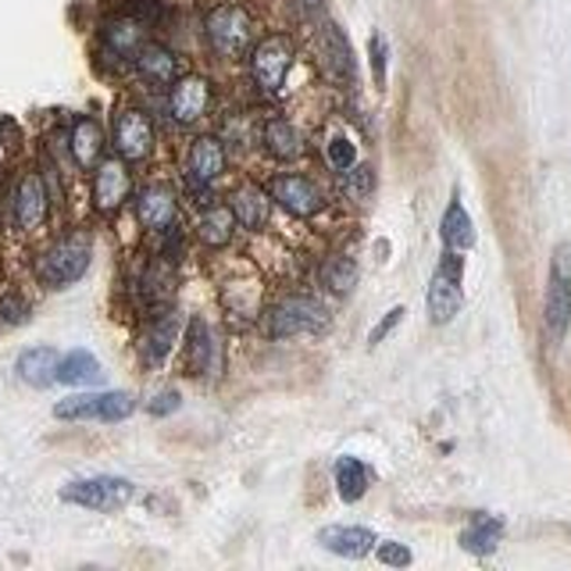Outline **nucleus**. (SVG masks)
<instances>
[{
	"label": "nucleus",
	"mask_w": 571,
	"mask_h": 571,
	"mask_svg": "<svg viewBox=\"0 0 571 571\" xmlns=\"http://www.w3.org/2000/svg\"><path fill=\"white\" fill-rule=\"evenodd\" d=\"M90 261H93V240L86 232H69L40 253L37 279L46 290H69L72 282L86 276Z\"/></svg>",
	"instance_id": "f257e3e1"
},
{
	"label": "nucleus",
	"mask_w": 571,
	"mask_h": 571,
	"mask_svg": "<svg viewBox=\"0 0 571 571\" xmlns=\"http://www.w3.org/2000/svg\"><path fill=\"white\" fill-rule=\"evenodd\" d=\"M329 325V308L319 297H282L279 304L268 308L264 332L272 340H293V336H314Z\"/></svg>",
	"instance_id": "f03ea898"
},
{
	"label": "nucleus",
	"mask_w": 571,
	"mask_h": 571,
	"mask_svg": "<svg viewBox=\"0 0 571 571\" xmlns=\"http://www.w3.org/2000/svg\"><path fill=\"white\" fill-rule=\"evenodd\" d=\"M543 329L550 343H561L571 329V247L558 243L547 272V297H543Z\"/></svg>",
	"instance_id": "7ed1b4c3"
},
{
	"label": "nucleus",
	"mask_w": 571,
	"mask_h": 571,
	"mask_svg": "<svg viewBox=\"0 0 571 571\" xmlns=\"http://www.w3.org/2000/svg\"><path fill=\"white\" fill-rule=\"evenodd\" d=\"M461 282H465V258L457 250H443L436 272L428 279V293H425V308L433 325H447L457 319V311L465 304Z\"/></svg>",
	"instance_id": "20e7f679"
},
{
	"label": "nucleus",
	"mask_w": 571,
	"mask_h": 571,
	"mask_svg": "<svg viewBox=\"0 0 571 571\" xmlns=\"http://www.w3.org/2000/svg\"><path fill=\"white\" fill-rule=\"evenodd\" d=\"M136 497V486L122 475H90V479H75L61 489V500L86 507V511L97 515H115L122 507H129Z\"/></svg>",
	"instance_id": "39448f33"
},
{
	"label": "nucleus",
	"mask_w": 571,
	"mask_h": 571,
	"mask_svg": "<svg viewBox=\"0 0 571 571\" xmlns=\"http://www.w3.org/2000/svg\"><path fill=\"white\" fill-rule=\"evenodd\" d=\"M204 37L218 58H243L253 40V19L240 4H218L204 19Z\"/></svg>",
	"instance_id": "423d86ee"
},
{
	"label": "nucleus",
	"mask_w": 571,
	"mask_h": 571,
	"mask_svg": "<svg viewBox=\"0 0 571 571\" xmlns=\"http://www.w3.org/2000/svg\"><path fill=\"white\" fill-rule=\"evenodd\" d=\"M136 411V401L129 393L122 390H104V393H79L61 401L54 407V418L61 422H104V425H115L125 422Z\"/></svg>",
	"instance_id": "0eeeda50"
},
{
	"label": "nucleus",
	"mask_w": 571,
	"mask_h": 571,
	"mask_svg": "<svg viewBox=\"0 0 571 571\" xmlns=\"http://www.w3.org/2000/svg\"><path fill=\"white\" fill-rule=\"evenodd\" d=\"M293 58H297V51L286 37H264L250 51L253 86H258L261 93H268V97H276V93L282 90V83H286V75H290V69H293Z\"/></svg>",
	"instance_id": "6e6552de"
},
{
	"label": "nucleus",
	"mask_w": 571,
	"mask_h": 571,
	"mask_svg": "<svg viewBox=\"0 0 571 571\" xmlns=\"http://www.w3.org/2000/svg\"><path fill=\"white\" fill-rule=\"evenodd\" d=\"M111 143L122 162H147L154 150V125L139 107H118L111 122Z\"/></svg>",
	"instance_id": "1a4fd4ad"
},
{
	"label": "nucleus",
	"mask_w": 571,
	"mask_h": 571,
	"mask_svg": "<svg viewBox=\"0 0 571 571\" xmlns=\"http://www.w3.org/2000/svg\"><path fill=\"white\" fill-rule=\"evenodd\" d=\"M133 194V176H129V162L122 157H104V162L93 168V204L104 215H115L125 200Z\"/></svg>",
	"instance_id": "9d476101"
},
{
	"label": "nucleus",
	"mask_w": 571,
	"mask_h": 571,
	"mask_svg": "<svg viewBox=\"0 0 571 571\" xmlns=\"http://www.w3.org/2000/svg\"><path fill=\"white\" fill-rule=\"evenodd\" d=\"M211 83L204 75H179L168 93V115L176 125H197L208 115Z\"/></svg>",
	"instance_id": "9b49d317"
},
{
	"label": "nucleus",
	"mask_w": 571,
	"mask_h": 571,
	"mask_svg": "<svg viewBox=\"0 0 571 571\" xmlns=\"http://www.w3.org/2000/svg\"><path fill=\"white\" fill-rule=\"evenodd\" d=\"M268 194L279 204L282 211H290L297 218H311L322 211V189L314 186L308 176H297V172H286V176H276L272 186H268Z\"/></svg>",
	"instance_id": "f8f14e48"
},
{
	"label": "nucleus",
	"mask_w": 571,
	"mask_h": 571,
	"mask_svg": "<svg viewBox=\"0 0 571 571\" xmlns=\"http://www.w3.org/2000/svg\"><path fill=\"white\" fill-rule=\"evenodd\" d=\"M136 218L143 229L154 232H172L179 221V204H176V189L165 183H150L136 194Z\"/></svg>",
	"instance_id": "ddd939ff"
},
{
	"label": "nucleus",
	"mask_w": 571,
	"mask_h": 571,
	"mask_svg": "<svg viewBox=\"0 0 571 571\" xmlns=\"http://www.w3.org/2000/svg\"><path fill=\"white\" fill-rule=\"evenodd\" d=\"M46 211H51V197H46V183L40 179V172H25L14 186V204H11V215H14V226L22 232H33L46 221Z\"/></svg>",
	"instance_id": "4468645a"
},
{
	"label": "nucleus",
	"mask_w": 571,
	"mask_h": 571,
	"mask_svg": "<svg viewBox=\"0 0 571 571\" xmlns=\"http://www.w3.org/2000/svg\"><path fill=\"white\" fill-rule=\"evenodd\" d=\"M179 332H183L179 311H162L157 319H150V325L143 329L139 336V361L147 364V368H157V364L172 354V346L179 343Z\"/></svg>",
	"instance_id": "2eb2a0df"
},
{
	"label": "nucleus",
	"mask_w": 571,
	"mask_h": 571,
	"mask_svg": "<svg viewBox=\"0 0 571 571\" xmlns=\"http://www.w3.org/2000/svg\"><path fill=\"white\" fill-rule=\"evenodd\" d=\"M226 172V147L218 136H197L186 154V179L194 189H208Z\"/></svg>",
	"instance_id": "dca6fc26"
},
{
	"label": "nucleus",
	"mask_w": 571,
	"mask_h": 571,
	"mask_svg": "<svg viewBox=\"0 0 571 571\" xmlns=\"http://www.w3.org/2000/svg\"><path fill=\"white\" fill-rule=\"evenodd\" d=\"M319 54H322V69L329 72V79L336 83H354V51H351V40L336 25V22H325L322 33H319Z\"/></svg>",
	"instance_id": "f3484780"
},
{
	"label": "nucleus",
	"mask_w": 571,
	"mask_h": 571,
	"mask_svg": "<svg viewBox=\"0 0 571 571\" xmlns=\"http://www.w3.org/2000/svg\"><path fill=\"white\" fill-rule=\"evenodd\" d=\"M319 543L329 553H336V558L361 561V558H368V553L375 550L378 536L372 529H364V526H329V529L319 532Z\"/></svg>",
	"instance_id": "a211bd4d"
},
{
	"label": "nucleus",
	"mask_w": 571,
	"mask_h": 571,
	"mask_svg": "<svg viewBox=\"0 0 571 571\" xmlns=\"http://www.w3.org/2000/svg\"><path fill=\"white\" fill-rule=\"evenodd\" d=\"M104 129L97 118H75L72 122V133H69V150H72V162L83 168V172H93L101 162H104Z\"/></svg>",
	"instance_id": "6ab92c4d"
},
{
	"label": "nucleus",
	"mask_w": 571,
	"mask_h": 571,
	"mask_svg": "<svg viewBox=\"0 0 571 571\" xmlns=\"http://www.w3.org/2000/svg\"><path fill=\"white\" fill-rule=\"evenodd\" d=\"M58 364H61V354L54 346H29V351H22L19 361H14V372H19L25 386L46 390L58 383Z\"/></svg>",
	"instance_id": "aec40b11"
},
{
	"label": "nucleus",
	"mask_w": 571,
	"mask_h": 571,
	"mask_svg": "<svg viewBox=\"0 0 571 571\" xmlns=\"http://www.w3.org/2000/svg\"><path fill=\"white\" fill-rule=\"evenodd\" d=\"M186 368L189 375H208L218 368V343L204 319H194L186 329Z\"/></svg>",
	"instance_id": "412c9836"
},
{
	"label": "nucleus",
	"mask_w": 571,
	"mask_h": 571,
	"mask_svg": "<svg viewBox=\"0 0 571 571\" xmlns=\"http://www.w3.org/2000/svg\"><path fill=\"white\" fill-rule=\"evenodd\" d=\"M229 208H232L236 221H240L243 229L258 232V229L268 226V215H272V194H268V189H261V186L247 183V186H240L232 194Z\"/></svg>",
	"instance_id": "4be33fe9"
},
{
	"label": "nucleus",
	"mask_w": 571,
	"mask_h": 571,
	"mask_svg": "<svg viewBox=\"0 0 571 571\" xmlns=\"http://www.w3.org/2000/svg\"><path fill=\"white\" fill-rule=\"evenodd\" d=\"M136 72L150 86H172L179 79V58L162 43H143L136 51Z\"/></svg>",
	"instance_id": "5701e85b"
},
{
	"label": "nucleus",
	"mask_w": 571,
	"mask_h": 571,
	"mask_svg": "<svg viewBox=\"0 0 571 571\" xmlns=\"http://www.w3.org/2000/svg\"><path fill=\"white\" fill-rule=\"evenodd\" d=\"M439 236H443V247L447 250H457V253H465L475 247V221L471 215L465 211V204L461 200H450V208L443 211L439 218Z\"/></svg>",
	"instance_id": "b1692460"
},
{
	"label": "nucleus",
	"mask_w": 571,
	"mask_h": 571,
	"mask_svg": "<svg viewBox=\"0 0 571 571\" xmlns=\"http://www.w3.org/2000/svg\"><path fill=\"white\" fill-rule=\"evenodd\" d=\"M264 150L279 157V162H297L304 154V136L293 122L286 118H268L264 122Z\"/></svg>",
	"instance_id": "393cba45"
},
{
	"label": "nucleus",
	"mask_w": 571,
	"mask_h": 571,
	"mask_svg": "<svg viewBox=\"0 0 571 571\" xmlns=\"http://www.w3.org/2000/svg\"><path fill=\"white\" fill-rule=\"evenodd\" d=\"M332 479H336V494L346 503H357L372 486V468L361 457H340L336 468H332Z\"/></svg>",
	"instance_id": "a878e982"
},
{
	"label": "nucleus",
	"mask_w": 571,
	"mask_h": 571,
	"mask_svg": "<svg viewBox=\"0 0 571 571\" xmlns=\"http://www.w3.org/2000/svg\"><path fill=\"white\" fill-rule=\"evenodd\" d=\"M101 378H104L101 361L90 351H69L58 364V383H65V386H97Z\"/></svg>",
	"instance_id": "bb28decb"
},
{
	"label": "nucleus",
	"mask_w": 571,
	"mask_h": 571,
	"mask_svg": "<svg viewBox=\"0 0 571 571\" xmlns=\"http://www.w3.org/2000/svg\"><path fill=\"white\" fill-rule=\"evenodd\" d=\"M503 539V521L494 515H471L468 529L461 532V547L468 553H494Z\"/></svg>",
	"instance_id": "cd10ccee"
},
{
	"label": "nucleus",
	"mask_w": 571,
	"mask_h": 571,
	"mask_svg": "<svg viewBox=\"0 0 571 571\" xmlns=\"http://www.w3.org/2000/svg\"><path fill=\"white\" fill-rule=\"evenodd\" d=\"M319 279H322L325 290H332V293H351L354 286H357V261L346 258V253H332V258L322 264Z\"/></svg>",
	"instance_id": "c85d7f7f"
},
{
	"label": "nucleus",
	"mask_w": 571,
	"mask_h": 571,
	"mask_svg": "<svg viewBox=\"0 0 571 571\" xmlns=\"http://www.w3.org/2000/svg\"><path fill=\"white\" fill-rule=\"evenodd\" d=\"M104 43L115 54L129 58V54H136L139 46H143V29H139V22L133 19V14H129V19H115V22L104 25Z\"/></svg>",
	"instance_id": "c756f323"
},
{
	"label": "nucleus",
	"mask_w": 571,
	"mask_h": 571,
	"mask_svg": "<svg viewBox=\"0 0 571 571\" xmlns=\"http://www.w3.org/2000/svg\"><path fill=\"white\" fill-rule=\"evenodd\" d=\"M232 229H236L232 208H218V204H211L200 218V240L208 247H226L232 240Z\"/></svg>",
	"instance_id": "7c9ffc66"
},
{
	"label": "nucleus",
	"mask_w": 571,
	"mask_h": 571,
	"mask_svg": "<svg viewBox=\"0 0 571 571\" xmlns=\"http://www.w3.org/2000/svg\"><path fill=\"white\" fill-rule=\"evenodd\" d=\"M340 189L351 200H368L375 194V168L372 165H351L340 172Z\"/></svg>",
	"instance_id": "2f4dec72"
},
{
	"label": "nucleus",
	"mask_w": 571,
	"mask_h": 571,
	"mask_svg": "<svg viewBox=\"0 0 571 571\" xmlns=\"http://www.w3.org/2000/svg\"><path fill=\"white\" fill-rule=\"evenodd\" d=\"M325 154H329V165L336 168V172H346L351 165H357V147H354L351 136H332Z\"/></svg>",
	"instance_id": "473e14b6"
},
{
	"label": "nucleus",
	"mask_w": 571,
	"mask_h": 571,
	"mask_svg": "<svg viewBox=\"0 0 571 571\" xmlns=\"http://www.w3.org/2000/svg\"><path fill=\"white\" fill-rule=\"evenodd\" d=\"M0 322L8 325H25L29 322V300L22 293H4L0 297Z\"/></svg>",
	"instance_id": "72a5a7b5"
},
{
	"label": "nucleus",
	"mask_w": 571,
	"mask_h": 571,
	"mask_svg": "<svg viewBox=\"0 0 571 571\" xmlns=\"http://www.w3.org/2000/svg\"><path fill=\"white\" fill-rule=\"evenodd\" d=\"M368 58H372V72H375V83L386 86V69H390V43L383 33H372L368 40Z\"/></svg>",
	"instance_id": "f704fd0d"
},
{
	"label": "nucleus",
	"mask_w": 571,
	"mask_h": 571,
	"mask_svg": "<svg viewBox=\"0 0 571 571\" xmlns=\"http://www.w3.org/2000/svg\"><path fill=\"white\" fill-rule=\"evenodd\" d=\"M375 553H378V561L390 564V568H407L411 561H415V558H411V550H407L404 543H393V539H386V543H378Z\"/></svg>",
	"instance_id": "c9c22d12"
},
{
	"label": "nucleus",
	"mask_w": 571,
	"mask_h": 571,
	"mask_svg": "<svg viewBox=\"0 0 571 571\" xmlns=\"http://www.w3.org/2000/svg\"><path fill=\"white\" fill-rule=\"evenodd\" d=\"M179 404H183V396L176 390H165V393H157L154 401H150V415L165 418V415H172V411H179Z\"/></svg>",
	"instance_id": "e433bc0d"
},
{
	"label": "nucleus",
	"mask_w": 571,
	"mask_h": 571,
	"mask_svg": "<svg viewBox=\"0 0 571 571\" xmlns=\"http://www.w3.org/2000/svg\"><path fill=\"white\" fill-rule=\"evenodd\" d=\"M125 8L136 22H154L162 14V0H125Z\"/></svg>",
	"instance_id": "4c0bfd02"
},
{
	"label": "nucleus",
	"mask_w": 571,
	"mask_h": 571,
	"mask_svg": "<svg viewBox=\"0 0 571 571\" xmlns=\"http://www.w3.org/2000/svg\"><path fill=\"white\" fill-rule=\"evenodd\" d=\"M401 319H404V308H393V311H386V319L383 322H378L372 332H368V343L375 346V343H383L386 336H390V332L396 329V325H401Z\"/></svg>",
	"instance_id": "58836bf2"
},
{
	"label": "nucleus",
	"mask_w": 571,
	"mask_h": 571,
	"mask_svg": "<svg viewBox=\"0 0 571 571\" xmlns=\"http://www.w3.org/2000/svg\"><path fill=\"white\" fill-rule=\"evenodd\" d=\"M297 4H300V11H304V14H322L325 0H297Z\"/></svg>",
	"instance_id": "ea45409f"
}]
</instances>
